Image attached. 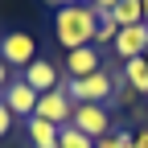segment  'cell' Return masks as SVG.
Returning a JSON list of instances; mask_svg holds the SVG:
<instances>
[{
    "label": "cell",
    "instance_id": "11",
    "mask_svg": "<svg viewBox=\"0 0 148 148\" xmlns=\"http://www.w3.org/2000/svg\"><path fill=\"white\" fill-rule=\"evenodd\" d=\"M119 78H127V86H132V90L148 95V62H144V58H132V62H123Z\"/></svg>",
    "mask_w": 148,
    "mask_h": 148
},
{
    "label": "cell",
    "instance_id": "15",
    "mask_svg": "<svg viewBox=\"0 0 148 148\" xmlns=\"http://www.w3.org/2000/svg\"><path fill=\"white\" fill-rule=\"evenodd\" d=\"M12 123H16V119H12V111L4 107V99H0V140H4V136L12 132Z\"/></svg>",
    "mask_w": 148,
    "mask_h": 148
},
{
    "label": "cell",
    "instance_id": "9",
    "mask_svg": "<svg viewBox=\"0 0 148 148\" xmlns=\"http://www.w3.org/2000/svg\"><path fill=\"white\" fill-rule=\"evenodd\" d=\"M58 132L62 127H53V123H45V119H25V136H29V144L33 148H58Z\"/></svg>",
    "mask_w": 148,
    "mask_h": 148
},
{
    "label": "cell",
    "instance_id": "5",
    "mask_svg": "<svg viewBox=\"0 0 148 148\" xmlns=\"http://www.w3.org/2000/svg\"><path fill=\"white\" fill-rule=\"evenodd\" d=\"M33 115L45 119V123H53V127H66L70 115H74V103L66 99V90L58 86V90H49V95H37V111H33Z\"/></svg>",
    "mask_w": 148,
    "mask_h": 148
},
{
    "label": "cell",
    "instance_id": "2",
    "mask_svg": "<svg viewBox=\"0 0 148 148\" xmlns=\"http://www.w3.org/2000/svg\"><path fill=\"white\" fill-rule=\"evenodd\" d=\"M0 62L4 66H29V62H37V41H33V33H25V29H12V33H4L0 37Z\"/></svg>",
    "mask_w": 148,
    "mask_h": 148
},
{
    "label": "cell",
    "instance_id": "4",
    "mask_svg": "<svg viewBox=\"0 0 148 148\" xmlns=\"http://www.w3.org/2000/svg\"><path fill=\"white\" fill-rule=\"evenodd\" d=\"M62 78H66V74L53 66L49 58H37V62H29V66L21 70V82H25V86H33L37 95H49V90H58V86H62Z\"/></svg>",
    "mask_w": 148,
    "mask_h": 148
},
{
    "label": "cell",
    "instance_id": "18",
    "mask_svg": "<svg viewBox=\"0 0 148 148\" xmlns=\"http://www.w3.org/2000/svg\"><path fill=\"white\" fill-rule=\"evenodd\" d=\"M8 82H12V78H8V66L0 62V95H4V90H8Z\"/></svg>",
    "mask_w": 148,
    "mask_h": 148
},
{
    "label": "cell",
    "instance_id": "10",
    "mask_svg": "<svg viewBox=\"0 0 148 148\" xmlns=\"http://www.w3.org/2000/svg\"><path fill=\"white\" fill-rule=\"evenodd\" d=\"M107 16H111L119 29H127V25H144V8H140V0H119Z\"/></svg>",
    "mask_w": 148,
    "mask_h": 148
},
{
    "label": "cell",
    "instance_id": "14",
    "mask_svg": "<svg viewBox=\"0 0 148 148\" xmlns=\"http://www.w3.org/2000/svg\"><path fill=\"white\" fill-rule=\"evenodd\" d=\"M119 37V25L111 21V16H99V29H95V45H115Z\"/></svg>",
    "mask_w": 148,
    "mask_h": 148
},
{
    "label": "cell",
    "instance_id": "19",
    "mask_svg": "<svg viewBox=\"0 0 148 148\" xmlns=\"http://www.w3.org/2000/svg\"><path fill=\"white\" fill-rule=\"evenodd\" d=\"M132 148H148V127H144V132H136V144Z\"/></svg>",
    "mask_w": 148,
    "mask_h": 148
},
{
    "label": "cell",
    "instance_id": "20",
    "mask_svg": "<svg viewBox=\"0 0 148 148\" xmlns=\"http://www.w3.org/2000/svg\"><path fill=\"white\" fill-rule=\"evenodd\" d=\"M140 8H144V25H148V0H140Z\"/></svg>",
    "mask_w": 148,
    "mask_h": 148
},
{
    "label": "cell",
    "instance_id": "6",
    "mask_svg": "<svg viewBox=\"0 0 148 148\" xmlns=\"http://www.w3.org/2000/svg\"><path fill=\"white\" fill-rule=\"evenodd\" d=\"M0 99H4V107L12 111V119H33V111H37V90L25 86L21 78H12L8 90H4Z\"/></svg>",
    "mask_w": 148,
    "mask_h": 148
},
{
    "label": "cell",
    "instance_id": "12",
    "mask_svg": "<svg viewBox=\"0 0 148 148\" xmlns=\"http://www.w3.org/2000/svg\"><path fill=\"white\" fill-rule=\"evenodd\" d=\"M58 148H95V140H90V136H82L78 132V127H62V132H58Z\"/></svg>",
    "mask_w": 148,
    "mask_h": 148
},
{
    "label": "cell",
    "instance_id": "1",
    "mask_svg": "<svg viewBox=\"0 0 148 148\" xmlns=\"http://www.w3.org/2000/svg\"><path fill=\"white\" fill-rule=\"evenodd\" d=\"M95 29H99V12L90 4L58 8V16H53V37H58V45H66V53L95 45Z\"/></svg>",
    "mask_w": 148,
    "mask_h": 148
},
{
    "label": "cell",
    "instance_id": "21",
    "mask_svg": "<svg viewBox=\"0 0 148 148\" xmlns=\"http://www.w3.org/2000/svg\"><path fill=\"white\" fill-rule=\"evenodd\" d=\"M144 62H148V49H144Z\"/></svg>",
    "mask_w": 148,
    "mask_h": 148
},
{
    "label": "cell",
    "instance_id": "3",
    "mask_svg": "<svg viewBox=\"0 0 148 148\" xmlns=\"http://www.w3.org/2000/svg\"><path fill=\"white\" fill-rule=\"evenodd\" d=\"M70 127H78V132L90 136V140H103L111 132V111L103 103H78L74 115H70Z\"/></svg>",
    "mask_w": 148,
    "mask_h": 148
},
{
    "label": "cell",
    "instance_id": "13",
    "mask_svg": "<svg viewBox=\"0 0 148 148\" xmlns=\"http://www.w3.org/2000/svg\"><path fill=\"white\" fill-rule=\"evenodd\" d=\"M136 144V132H127V127H123V132H107L103 140H95V148H132Z\"/></svg>",
    "mask_w": 148,
    "mask_h": 148
},
{
    "label": "cell",
    "instance_id": "17",
    "mask_svg": "<svg viewBox=\"0 0 148 148\" xmlns=\"http://www.w3.org/2000/svg\"><path fill=\"white\" fill-rule=\"evenodd\" d=\"M49 8H74V4H86V0H45Z\"/></svg>",
    "mask_w": 148,
    "mask_h": 148
},
{
    "label": "cell",
    "instance_id": "16",
    "mask_svg": "<svg viewBox=\"0 0 148 148\" xmlns=\"http://www.w3.org/2000/svg\"><path fill=\"white\" fill-rule=\"evenodd\" d=\"M86 4H90V8H95L99 16H107L111 8H115V4H119V0H86Z\"/></svg>",
    "mask_w": 148,
    "mask_h": 148
},
{
    "label": "cell",
    "instance_id": "8",
    "mask_svg": "<svg viewBox=\"0 0 148 148\" xmlns=\"http://www.w3.org/2000/svg\"><path fill=\"white\" fill-rule=\"evenodd\" d=\"M95 70H103V66H99V49H95V45H86V49H70V53H66V66H62L66 78H90Z\"/></svg>",
    "mask_w": 148,
    "mask_h": 148
},
{
    "label": "cell",
    "instance_id": "7",
    "mask_svg": "<svg viewBox=\"0 0 148 148\" xmlns=\"http://www.w3.org/2000/svg\"><path fill=\"white\" fill-rule=\"evenodd\" d=\"M111 49L119 53V62L144 58V49H148V25H127V29H119V37H115Z\"/></svg>",
    "mask_w": 148,
    "mask_h": 148
}]
</instances>
